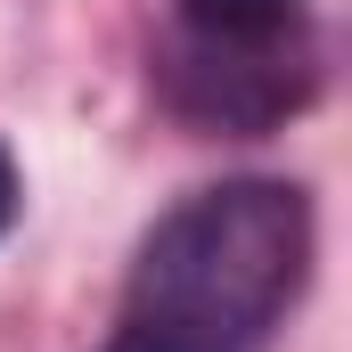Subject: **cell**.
<instances>
[{
	"mask_svg": "<svg viewBox=\"0 0 352 352\" xmlns=\"http://www.w3.org/2000/svg\"><path fill=\"white\" fill-rule=\"evenodd\" d=\"M148 74L197 140H263L320 98L328 41L311 0H164Z\"/></svg>",
	"mask_w": 352,
	"mask_h": 352,
	"instance_id": "7a4b0ae2",
	"label": "cell"
},
{
	"mask_svg": "<svg viewBox=\"0 0 352 352\" xmlns=\"http://www.w3.org/2000/svg\"><path fill=\"white\" fill-rule=\"evenodd\" d=\"M16 205H25V180H16V156L0 148V238L16 230Z\"/></svg>",
	"mask_w": 352,
	"mask_h": 352,
	"instance_id": "3957f363",
	"label": "cell"
},
{
	"mask_svg": "<svg viewBox=\"0 0 352 352\" xmlns=\"http://www.w3.org/2000/svg\"><path fill=\"white\" fill-rule=\"evenodd\" d=\"M311 270V197L295 180H221L140 238L123 336L156 352H254Z\"/></svg>",
	"mask_w": 352,
	"mask_h": 352,
	"instance_id": "6da1fadb",
	"label": "cell"
},
{
	"mask_svg": "<svg viewBox=\"0 0 352 352\" xmlns=\"http://www.w3.org/2000/svg\"><path fill=\"white\" fill-rule=\"evenodd\" d=\"M98 352H156V344H140V336H115V344H98Z\"/></svg>",
	"mask_w": 352,
	"mask_h": 352,
	"instance_id": "277c9868",
	"label": "cell"
}]
</instances>
